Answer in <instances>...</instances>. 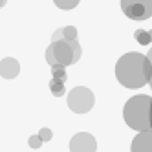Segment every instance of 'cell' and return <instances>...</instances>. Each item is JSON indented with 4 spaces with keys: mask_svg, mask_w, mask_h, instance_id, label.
<instances>
[{
    "mask_svg": "<svg viewBox=\"0 0 152 152\" xmlns=\"http://www.w3.org/2000/svg\"><path fill=\"white\" fill-rule=\"evenodd\" d=\"M150 61H152V57L148 53V55L145 57V61H143V73H145L147 83H150V79H152V64H150Z\"/></svg>",
    "mask_w": 152,
    "mask_h": 152,
    "instance_id": "12",
    "label": "cell"
},
{
    "mask_svg": "<svg viewBox=\"0 0 152 152\" xmlns=\"http://www.w3.org/2000/svg\"><path fill=\"white\" fill-rule=\"evenodd\" d=\"M143 61L145 55L141 53H125L115 64V77L126 88H141L147 84L145 73H143Z\"/></svg>",
    "mask_w": 152,
    "mask_h": 152,
    "instance_id": "1",
    "label": "cell"
},
{
    "mask_svg": "<svg viewBox=\"0 0 152 152\" xmlns=\"http://www.w3.org/2000/svg\"><path fill=\"white\" fill-rule=\"evenodd\" d=\"M51 136H53V134H51V130H50V128H42L40 132H39V137L42 139V143H44V141H50Z\"/></svg>",
    "mask_w": 152,
    "mask_h": 152,
    "instance_id": "17",
    "label": "cell"
},
{
    "mask_svg": "<svg viewBox=\"0 0 152 152\" xmlns=\"http://www.w3.org/2000/svg\"><path fill=\"white\" fill-rule=\"evenodd\" d=\"M70 44H72V50H73V59H75V62H77L79 59H81V44H79V40L77 39H70Z\"/></svg>",
    "mask_w": 152,
    "mask_h": 152,
    "instance_id": "15",
    "label": "cell"
},
{
    "mask_svg": "<svg viewBox=\"0 0 152 152\" xmlns=\"http://www.w3.org/2000/svg\"><path fill=\"white\" fill-rule=\"evenodd\" d=\"M46 62L50 64V66H51V64H55V57H53V50H51V44L48 46V50H46Z\"/></svg>",
    "mask_w": 152,
    "mask_h": 152,
    "instance_id": "18",
    "label": "cell"
},
{
    "mask_svg": "<svg viewBox=\"0 0 152 152\" xmlns=\"http://www.w3.org/2000/svg\"><path fill=\"white\" fill-rule=\"evenodd\" d=\"M50 88H51V94L55 97H62L66 94V88H64V83H57V81H50Z\"/></svg>",
    "mask_w": 152,
    "mask_h": 152,
    "instance_id": "10",
    "label": "cell"
},
{
    "mask_svg": "<svg viewBox=\"0 0 152 152\" xmlns=\"http://www.w3.org/2000/svg\"><path fill=\"white\" fill-rule=\"evenodd\" d=\"M150 106L152 99L148 95H136L132 99H128L125 108H123V117L130 128L137 130H150L152 121H150Z\"/></svg>",
    "mask_w": 152,
    "mask_h": 152,
    "instance_id": "2",
    "label": "cell"
},
{
    "mask_svg": "<svg viewBox=\"0 0 152 152\" xmlns=\"http://www.w3.org/2000/svg\"><path fill=\"white\" fill-rule=\"evenodd\" d=\"M55 2V6L59 7V9H73V7H77V4H79V0H53Z\"/></svg>",
    "mask_w": 152,
    "mask_h": 152,
    "instance_id": "11",
    "label": "cell"
},
{
    "mask_svg": "<svg viewBox=\"0 0 152 152\" xmlns=\"http://www.w3.org/2000/svg\"><path fill=\"white\" fill-rule=\"evenodd\" d=\"M51 50H53V57H55V62L62 64L64 68L70 66V64H75V59H73V50H72L70 40L61 39V40L51 42Z\"/></svg>",
    "mask_w": 152,
    "mask_h": 152,
    "instance_id": "5",
    "label": "cell"
},
{
    "mask_svg": "<svg viewBox=\"0 0 152 152\" xmlns=\"http://www.w3.org/2000/svg\"><path fill=\"white\" fill-rule=\"evenodd\" d=\"M28 143H29V147H31V148H40L42 139H40V137H39V134H37V136H31Z\"/></svg>",
    "mask_w": 152,
    "mask_h": 152,
    "instance_id": "16",
    "label": "cell"
},
{
    "mask_svg": "<svg viewBox=\"0 0 152 152\" xmlns=\"http://www.w3.org/2000/svg\"><path fill=\"white\" fill-rule=\"evenodd\" d=\"M51 81H57V83H66L68 79V75H66V68L62 66V64L55 62V64H51Z\"/></svg>",
    "mask_w": 152,
    "mask_h": 152,
    "instance_id": "9",
    "label": "cell"
},
{
    "mask_svg": "<svg viewBox=\"0 0 152 152\" xmlns=\"http://www.w3.org/2000/svg\"><path fill=\"white\" fill-rule=\"evenodd\" d=\"M134 37L137 39V42H139V44H143V46L150 44V33H148V31H145V29H137Z\"/></svg>",
    "mask_w": 152,
    "mask_h": 152,
    "instance_id": "13",
    "label": "cell"
},
{
    "mask_svg": "<svg viewBox=\"0 0 152 152\" xmlns=\"http://www.w3.org/2000/svg\"><path fill=\"white\" fill-rule=\"evenodd\" d=\"M62 39V28H59L55 33H53V37H51V42H55V40H61Z\"/></svg>",
    "mask_w": 152,
    "mask_h": 152,
    "instance_id": "19",
    "label": "cell"
},
{
    "mask_svg": "<svg viewBox=\"0 0 152 152\" xmlns=\"http://www.w3.org/2000/svg\"><path fill=\"white\" fill-rule=\"evenodd\" d=\"M94 103H95V97L86 86H75V88L70 90V94H68V106L75 114L90 112Z\"/></svg>",
    "mask_w": 152,
    "mask_h": 152,
    "instance_id": "3",
    "label": "cell"
},
{
    "mask_svg": "<svg viewBox=\"0 0 152 152\" xmlns=\"http://www.w3.org/2000/svg\"><path fill=\"white\" fill-rule=\"evenodd\" d=\"M95 148H97V141L88 132H77L70 141V150H73V152H88V150H95Z\"/></svg>",
    "mask_w": 152,
    "mask_h": 152,
    "instance_id": "6",
    "label": "cell"
},
{
    "mask_svg": "<svg viewBox=\"0 0 152 152\" xmlns=\"http://www.w3.org/2000/svg\"><path fill=\"white\" fill-rule=\"evenodd\" d=\"M152 148V139H150V130H141L139 136H136V139L132 141V150H141L147 152Z\"/></svg>",
    "mask_w": 152,
    "mask_h": 152,
    "instance_id": "8",
    "label": "cell"
},
{
    "mask_svg": "<svg viewBox=\"0 0 152 152\" xmlns=\"http://www.w3.org/2000/svg\"><path fill=\"white\" fill-rule=\"evenodd\" d=\"M6 4H7V0H0V7H4Z\"/></svg>",
    "mask_w": 152,
    "mask_h": 152,
    "instance_id": "20",
    "label": "cell"
},
{
    "mask_svg": "<svg viewBox=\"0 0 152 152\" xmlns=\"http://www.w3.org/2000/svg\"><path fill=\"white\" fill-rule=\"evenodd\" d=\"M123 13L132 20H145L152 15V0H121Z\"/></svg>",
    "mask_w": 152,
    "mask_h": 152,
    "instance_id": "4",
    "label": "cell"
},
{
    "mask_svg": "<svg viewBox=\"0 0 152 152\" xmlns=\"http://www.w3.org/2000/svg\"><path fill=\"white\" fill-rule=\"evenodd\" d=\"M20 72V64L13 57H6L0 61V75L4 79H15Z\"/></svg>",
    "mask_w": 152,
    "mask_h": 152,
    "instance_id": "7",
    "label": "cell"
},
{
    "mask_svg": "<svg viewBox=\"0 0 152 152\" xmlns=\"http://www.w3.org/2000/svg\"><path fill=\"white\" fill-rule=\"evenodd\" d=\"M77 28H73V26H66V28H62V39H66V40H70V39H77Z\"/></svg>",
    "mask_w": 152,
    "mask_h": 152,
    "instance_id": "14",
    "label": "cell"
}]
</instances>
